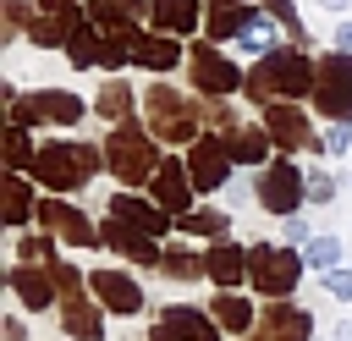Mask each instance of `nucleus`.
<instances>
[{
    "label": "nucleus",
    "instance_id": "nucleus-41",
    "mask_svg": "<svg viewBox=\"0 0 352 341\" xmlns=\"http://www.w3.org/2000/svg\"><path fill=\"white\" fill-rule=\"evenodd\" d=\"M6 6V38H16V33H28V22H33V11H28V0H0Z\"/></svg>",
    "mask_w": 352,
    "mask_h": 341
},
{
    "label": "nucleus",
    "instance_id": "nucleus-28",
    "mask_svg": "<svg viewBox=\"0 0 352 341\" xmlns=\"http://www.w3.org/2000/svg\"><path fill=\"white\" fill-rule=\"evenodd\" d=\"M226 143H231V160L236 165H270V148H275V138L264 132V126H231L226 132Z\"/></svg>",
    "mask_w": 352,
    "mask_h": 341
},
{
    "label": "nucleus",
    "instance_id": "nucleus-8",
    "mask_svg": "<svg viewBox=\"0 0 352 341\" xmlns=\"http://www.w3.org/2000/svg\"><path fill=\"white\" fill-rule=\"evenodd\" d=\"M314 110H319V116H330V121H346V126H352V55H346V50L319 55Z\"/></svg>",
    "mask_w": 352,
    "mask_h": 341
},
{
    "label": "nucleus",
    "instance_id": "nucleus-24",
    "mask_svg": "<svg viewBox=\"0 0 352 341\" xmlns=\"http://www.w3.org/2000/svg\"><path fill=\"white\" fill-rule=\"evenodd\" d=\"M209 319H214L226 336H253V324H258V308H253L242 292H214V297H209Z\"/></svg>",
    "mask_w": 352,
    "mask_h": 341
},
{
    "label": "nucleus",
    "instance_id": "nucleus-16",
    "mask_svg": "<svg viewBox=\"0 0 352 341\" xmlns=\"http://www.w3.org/2000/svg\"><path fill=\"white\" fill-rule=\"evenodd\" d=\"M154 204L170 214V220H182V214H192V170H187V160H176V154H165V165L154 170Z\"/></svg>",
    "mask_w": 352,
    "mask_h": 341
},
{
    "label": "nucleus",
    "instance_id": "nucleus-20",
    "mask_svg": "<svg viewBox=\"0 0 352 341\" xmlns=\"http://www.w3.org/2000/svg\"><path fill=\"white\" fill-rule=\"evenodd\" d=\"M253 22H258V6H248V0H209V11H204V33H209V44L242 38Z\"/></svg>",
    "mask_w": 352,
    "mask_h": 341
},
{
    "label": "nucleus",
    "instance_id": "nucleus-48",
    "mask_svg": "<svg viewBox=\"0 0 352 341\" xmlns=\"http://www.w3.org/2000/svg\"><path fill=\"white\" fill-rule=\"evenodd\" d=\"M148 341H182V336H176L170 324H154V330H148Z\"/></svg>",
    "mask_w": 352,
    "mask_h": 341
},
{
    "label": "nucleus",
    "instance_id": "nucleus-25",
    "mask_svg": "<svg viewBox=\"0 0 352 341\" xmlns=\"http://www.w3.org/2000/svg\"><path fill=\"white\" fill-rule=\"evenodd\" d=\"M160 324H170L182 341H220L226 330L209 319V308H192V302H170L165 314H160Z\"/></svg>",
    "mask_w": 352,
    "mask_h": 341
},
{
    "label": "nucleus",
    "instance_id": "nucleus-37",
    "mask_svg": "<svg viewBox=\"0 0 352 341\" xmlns=\"http://www.w3.org/2000/svg\"><path fill=\"white\" fill-rule=\"evenodd\" d=\"M16 264H55V236H50V231L16 236Z\"/></svg>",
    "mask_w": 352,
    "mask_h": 341
},
{
    "label": "nucleus",
    "instance_id": "nucleus-17",
    "mask_svg": "<svg viewBox=\"0 0 352 341\" xmlns=\"http://www.w3.org/2000/svg\"><path fill=\"white\" fill-rule=\"evenodd\" d=\"M88 292L104 302V314H126V319L143 314V302H148L143 286H138L126 270H88Z\"/></svg>",
    "mask_w": 352,
    "mask_h": 341
},
{
    "label": "nucleus",
    "instance_id": "nucleus-34",
    "mask_svg": "<svg viewBox=\"0 0 352 341\" xmlns=\"http://www.w3.org/2000/svg\"><path fill=\"white\" fill-rule=\"evenodd\" d=\"M275 28H280V22H275V16H270V11L258 6V22H253V28H248V33L236 38V44H242V50H253V55L264 60L270 50H280V44H275Z\"/></svg>",
    "mask_w": 352,
    "mask_h": 341
},
{
    "label": "nucleus",
    "instance_id": "nucleus-13",
    "mask_svg": "<svg viewBox=\"0 0 352 341\" xmlns=\"http://www.w3.org/2000/svg\"><path fill=\"white\" fill-rule=\"evenodd\" d=\"M231 143L226 138H214V132H204L192 148H187V170H192V187L198 192H220V187H231Z\"/></svg>",
    "mask_w": 352,
    "mask_h": 341
},
{
    "label": "nucleus",
    "instance_id": "nucleus-35",
    "mask_svg": "<svg viewBox=\"0 0 352 341\" xmlns=\"http://www.w3.org/2000/svg\"><path fill=\"white\" fill-rule=\"evenodd\" d=\"M33 160H38V148H33L28 126H6V165L22 176V170H33Z\"/></svg>",
    "mask_w": 352,
    "mask_h": 341
},
{
    "label": "nucleus",
    "instance_id": "nucleus-22",
    "mask_svg": "<svg viewBox=\"0 0 352 341\" xmlns=\"http://www.w3.org/2000/svg\"><path fill=\"white\" fill-rule=\"evenodd\" d=\"M110 220H126V226H138V231H148V236H165V231L176 226L154 198H132V192H116V198H110Z\"/></svg>",
    "mask_w": 352,
    "mask_h": 341
},
{
    "label": "nucleus",
    "instance_id": "nucleus-40",
    "mask_svg": "<svg viewBox=\"0 0 352 341\" xmlns=\"http://www.w3.org/2000/svg\"><path fill=\"white\" fill-rule=\"evenodd\" d=\"M330 198H336V176L314 165V170H308V204H330Z\"/></svg>",
    "mask_w": 352,
    "mask_h": 341
},
{
    "label": "nucleus",
    "instance_id": "nucleus-46",
    "mask_svg": "<svg viewBox=\"0 0 352 341\" xmlns=\"http://www.w3.org/2000/svg\"><path fill=\"white\" fill-rule=\"evenodd\" d=\"M0 336H6V341H28V324H22L16 314H6V324H0Z\"/></svg>",
    "mask_w": 352,
    "mask_h": 341
},
{
    "label": "nucleus",
    "instance_id": "nucleus-18",
    "mask_svg": "<svg viewBox=\"0 0 352 341\" xmlns=\"http://www.w3.org/2000/svg\"><path fill=\"white\" fill-rule=\"evenodd\" d=\"M99 231H104V248L121 253V258H132V264H160V258H165L160 236H148V231H138V226H126V220H104Z\"/></svg>",
    "mask_w": 352,
    "mask_h": 341
},
{
    "label": "nucleus",
    "instance_id": "nucleus-2",
    "mask_svg": "<svg viewBox=\"0 0 352 341\" xmlns=\"http://www.w3.org/2000/svg\"><path fill=\"white\" fill-rule=\"evenodd\" d=\"M99 170H110L104 165V148H94V143H77V138H50L44 148H38V160H33V182L44 187V192H82Z\"/></svg>",
    "mask_w": 352,
    "mask_h": 341
},
{
    "label": "nucleus",
    "instance_id": "nucleus-27",
    "mask_svg": "<svg viewBox=\"0 0 352 341\" xmlns=\"http://www.w3.org/2000/svg\"><path fill=\"white\" fill-rule=\"evenodd\" d=\"M182 60V44L170 33H132V66H148V72H170Z\"/></svg>",
    "mask_w": 352,
    "mask_h": 341
},
{
    "label": "nucleus",
    "instance_id": "nucleus-11",
    "mask_svg": "<svg viewBox=\"0 0 352 341\" xmlns=\"http://www.w3.org/2000/svg\"><path fill=\"white\" fill-rule=\"evenodd\" d=\"M258 126L275 138V148L280 154H297V148H308V154H319L324 148V138L314 132V121H308V110H297L292 99H280V104H264V116H258Z\"/></svg>",
    "mask_w": 352,
    "mask_h": 341
},
{
    "label": "nucleus",
    "instance_id": "nucleus-26",
    "mask_svg": "<svg viewBox=\"0 0 352 341\" xmlns=\"http://www.w3.org/2000/svg\"><path fill=\"white\" fill-rule=\"evenodd\" d=\"M148 22H154V33L182 38V33H192L204 22V6L198 0H148Z\"/></svg>",
    "mask_w": 352,
    "mask_h": 341
},
{
    "label": "nucleus",
    "instance_id": "nucleus-30",
    "mask_svg": "<svg viewBox=\"0 0 352 341\" xmlns=\"http://www.w3.org/2000/svg\"><path fill=\"white\" fill-rule=\"evenodd\" d=\"M176 231H187V236H209V242H231V214H226V209H192V214L176 220Z\"/></svg>",
    "mask_w": 352,
    "mask_h": 341
},
{
    "label": "nucleus",
    "instance_id": "nucleus-29",
    "mask_svg": "<svg viewBox=\"0 0 352 341\" xmlns=\"http://www.w3.org/2000/svg\"><path fill=\"white\" fill-rule=\"evenodd\" d=\"M38 214V198H33V182L6 170V226H28Z\"/></svg>",
    "mask_w": 352,
    "mask_h": 341
},
{
    "label": "nucleus",
    "instance_id": "nucleus-15",
    "mask_svg": "<svg viewBox=\"0 0 352 341\" xmlns=\"http://www.w3.org/2000/svg\"><path fill=\"white\" fill-rule=\"evenodd\" d=\"M6 286H11V297L28 314H44V308L60 302V286H55V270L50 264H11L6 270Z\"/></svg>",
    "mask_w": 352,
    "mask_h": 341
},
{
    "label": "nucleus",
    "instance_id": "nucleus-31",
    "mask_svg": "<svg viewBox=\"0 0 352 341\" xmlns=\"http://www.w3.org/2000/svg\"><path fill=\"white\" fill-rule=\"evenodd\" d=\"M94 116H104L110 126H121V121L132 116V88H126L121 77H110V82L94 94Z\"/></svg>",
    "mask_w": 352,
    "mask_h": 341
},
{
    "label": "nucleus",
    "instance_id": "nucleus-10",
    "mask_svg": "<svg viewBox=\"0 0 352 341\" xmlns=\"http://www.w3.org/2000/svg\"><path fill=\"white\" fill-rule=\"evenodd\" d=\"M82 22H88V11H82L77 0H38V11H33V22H28V44H38V50H66V44L82 33Z\"/></svg>",
    "mask_w": 352,
    "mask_h": 341
},
{
    "label": "nucleus",
    "instance_id": "nucleus-1",
    "mask_svg": "<svg viewBox=\"0 0 352 341\" xmlns=\"http://www.w3.org/2000/svg\"><path fill=\"white\" fill-rule=\"evenodd\" d=\"M314 77H319V60H308L302 44L292 50H270L264 60L248 66V99L264 110V104H280V99H297V94H314Z\"/></svg>",
    "mask_w": 352,
    "mask_h": 341
},
{
    "label": "nucleus",
    "instance_id": "nucleus-6",
    "mask_svg": "<svg viewBox=\"0 0 352 341\" xmlns=\"http://www.w3.org/2000/svg\"><path fill=\"white\" fill-rule=\"evenodd\" d=\"M253 204L270 209V214H280V220H292V214L308 204V170H297L286 154L270 160V165L258 170V182H253Z\"/></svg>",
    "mask_w": 352,
    "mask_h": 341
},
{
    "label": "nucleus",
    "instance_id": "nucleus-42",
    "mask_svg": "<svg viewBox=\"0 0 352 341\" xmlns=\"http://www.w3.org/2000/svg\"><path fill=\"white\" fill-rule=\"evenodd\" d=\"M50 270H55V286H60V302L82 292V270H77V264H50Z\"/></svg>",
    "mask_w": 352,
    "mask_h": 341
},
{
    "label": "nucleus",
    "instance_id": "nucleus-4",
    "mask_svg": "<svg viewBox=\"0 0 352 341\" xmlns=\"http://www.w3.org/2000/svg\"><path fill=\"white\" fill-rule=\"evenodd\" d=\"M302 253L297 248H280V242H253L248 248V286L264 297V302H286L302 280Z\"/></svg>",
    "mask_w": 352,
    "mask_h": 341
},
{
    "label": "nucleus",
    "instance_id": "nucleus-3",
    "mask_svg": "<svg viewBox=\"0 0 352 341\" xmlns=\"http://www.w3.org/2000/svg\"><path fill=\"white\" fill-rule=\"evenodd\" d=\"M154 143H160V138H154L148 126H138V121L110 126V138H104V165H110V176H116V182H126V187L154 182V170L165 165Z\"/></svg>",
    "mask_w": 352,
    "mask_h": 341
},
{
    "label": "nucleus",
    "instance_id": "nucleus-49",
    "mask_svg": "<svg viewBox=\"0 0 352 341\" xmlns=\"http://www.w3.org/2000/svg\"><path fill=\"white\" fill-rule=\"evenodd\" d=\"M319 6H324V11H346L352 0H319Z\"/></svg>",
    "mask_w": 352,
    "mask_h": 341
},
{
    "label": "nucleus",
    "instance_id": "nucleus-14",
    "mask_svg": "<svg viewBox=\"0 0 352 341\" xmlns=\"http://www.w3.org/2000/svg\"><path fill=\"white\" fill-rule=\"evenodd\" d=\"M248 341H319V336H314V314L286 297V302H264L258 308V324H253Z\"/></svg>",
    "mask_w": 352,
    "mask_h": 341
},
{
    "label": "nucleus",
    "instance_id": "nucleus-47",
    "mask_svg": "<svg viewBox=\"0 0 352 341\" xmlns=\"http://www.w3.org/2000/svg\"><path fill=\"white\" fill-rule=\"evenodd\" d=\"M336 50H346V55H352V22H336Z\"/></svg>",
    "mask_w": 352,
    "mask_h": 341
},
{
    "label": "nucleus",
    "instance_id": "nucleus-43",
    "mask_svg": "<svg viewBox=\"0 0 352 341\" xmlns=\"http://www.w3.org/2000/svg\"><path fill=\"white\" fill-rule=\"evenodd\" d=\"M352 148V126L346 121H330V132H324V154H346Z\"/></svg>",
    "mask_w": 352,
    "mask_h": 341
},
{
    "label": "nucleus",
    "instance_id": "nucleus-50",
    "mask_svg": "<svg viewBox=\"0 0 352 341\" xmlns=\"http://www.w3.org/2000/svg\"><path fill=\"white\" fill-rule=\"evenodd\" d=\"M330 341H352V324H336V336Z\"/></svg>",
    "mask_w": 352,
    "mask_h": 341
},
{
    "label": "nucleus",
    "instance_id": "nucleus-19",
    "mask_svg": "<svg viewBox=\"0 0 352 341\" xmlns=\"http://www.w3.org/2000/svg\"><path fill=\"white\" fill-rule=\"evenodd\" d=\"M60 330H66V341H104V302L88 297V292L66 297L60 302Z\"/></svg>",
    "mask_w": 352,
    "mask_h": 341
},
{
    "label": "nucleus",
    "instance_id": "nucleus-9",
    "mask_svg": "<svg viewBox=\"0 0 352 341\" xmlns=\"http://www.w3.org/2000/svg\"><path fill=\"white\" fill-rule=\"evenodd\" d=\"M82 110H88V104H82L72 88H38V94H16V99H11V126H38V121L77 126Z\"/></svg>",
    "mask_w": 352,
    "mask_h": 341
},
{
    "label": "nucleus",
    "instance_id": "nucleus-32",
    "mask_svg": "<svg viewBox=\"0 0 352 341\" xmlns=\"http://www.w3.org/2000/svg\"><path fill=\"white\" fill-rule=\"evenodd\" d=\"M66 60H72L77 72H88V66H104V33H99L94 22H82V33L66 44Z\"/></svg>",
    "mask_w": 352,
    "mask_h": 341
},
{
    "label": "nucleus",
    "instance_id": "nucleus-5",
    "mask_svg": "<svg viewBox=\"0 0 352 341\" xmlns=\"http://www.w3.org/2000/svg\"><path fill=\"white\" fill-rule=\"evenodd\" d=\"M143 116H148V132H154L160 143H198V138H204V132H198V104L182 99V94L165 88V82H154V88L143 94Z\"/></svg>",
    "mask_w": 352,
    "mask_h": 341
},
{
    "label": "nucleus",
    "instance_id": "nucleus-12",
    "mask_svg": "<svg viewBox=\"0 0 352 341\" xmlns=\"http://www.w3.org/2000/svg\"><path fill=\"white\" fill-rule=\"evenodd\" d=\"M38 226H44L55 242H66V248H99V242H104V231H99L77 204H66V198H38Z\"/></svg>",
    "mask_w": 352,
    "mask_h": 341
},
{
    "label": "nucleus",
    "instance_id": "nucleus-7",
    "mask_svg": "<svg viewBox=\"0 0 352 341\" xmlns=\"http://www.w3.org/2000/svg\"><path fill=\"white\" fill-rule=\"evenodd\" d=\"M187 77H192V88L209 94V99H226V94H236V88L248 82V72H242L220 44H209V38L187 50Z\"/></svg>",
    "mask_w": 352,
    "mask_h": 341
},
{
    "label": "nucleus",
    "instance_id": "nucleus-21",
    "mask_svg": "<svg viewBox=\"0 0 352 341\" xmlns=\"http://www.w3.org/2000/svg\"><path fill=\"white\" fill-rule=\"evenodd\" d=\"M138 16H148V0H88V22H94L104 38L138 33Z\"/></svg>",
    "mask_w": 352,
    "mask_h": 341
},
{
    "label": "nucleus",
    "instance_id": "nucleus-33",
    "mask_svg": "<svg viewBox=\"0 0 352 341\" xmlns=\"http://www.w3.org/2000/svg\"><path fill=\"white\" fill-rule=\"evenodd\" d=\"M160 275H165V280H198V275H209V270H204V258H198V253H187V248H165Z\"/></svg>",
    "mask_w": 352,
    "mask_h": 341
},
{
    "label": "nucleus",
    "instance_id": "nucleus-36",
    "mask_svg": "<svg viewBox=\"0 0 352 341\" xmlns=\"http://www.w3.org/2000/svg\"><path fill=\"white\" fill-rule=\"evenodd\" d=\"M302 264H308V270H319V275L341 270V236H314V242L302 248Z\"/></svg>",
    "mask_w": 352,
    "mask_h": 341
},
{
    "label": "nucleus",
    "instance_id": "nucleus-44",
    "mask_svg": "<svg viewBox=\"0 0 352 341\" xmlns=\"http://www.w3.org/2000/svg\"><path fill=\"white\" fill-rule=\"evenodd\" d=\"M324 292H330V297H341V302H352V270H346V264H341V270H330V275H324Z\"/></svg>",
    "mask_w": 352,
    "mask_h": 341
},
{
    "label": "nucleus",
    "instance_id": "nucleus-39",
    "mask_svg": "<svg viewBox=\"0 0 352 341\" xmlns=\"http://www.w3.org/2000/svg\"><path fill=\"white\" fill-rule=\"evenodd\" d=\"M132 66V33L126 38H104V72H121Z\"/></svg>",
    "mask_w": 352,
    "mask_h": 341
},
{
    "label": "nucleus",
    "instance_id": "nucleus-23",
    "mask_svg": "<svg viewBox=\"0 0 352 341\" xmlns=\"http://www.w3.org/2000/svg\"><path fill=\"white\" fill-rule=\"evenodd\" d=\"M204 270H209L214 292H236V286L248 280V248H236V242H209Z\"/></svg>",
    "mask_w": 352,
    "mask_h": 341
},
{
    "label": "nucleus",
    "instance_id": "nucleus-38",
    "mask_svg": "<svg viewBox=\"0 0 352 341\" xmlns=\"http://www.w3.org/2000/svg\"><path fill=\"white\" fill-rule=\"evenodd\" d=\"M258 6H264V11H270V16H275V22H280V28H286L302 50H308V28L297 22V6H292V0H258Z\"/></svg>",
    "mask_w": 352,
    "mask_h": 341
},
{
    "label": "nucleus",
    "instance_id": "nucleus-45",
    "mask_svg": "<svg viewBox=\"0 0 352 341\" xmlns=\"http://www.w3.org/2000/svg\"><path fill=\"white\" fill-rule=\"evenodd\" d=\"M286 242H302V248L314 242V236H308V220H302V214H292V220H286Z\"/></svg>",
    "mask_w": 352,
    "mask_h": 341
}]
</instances>
